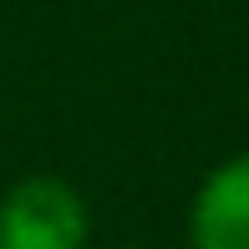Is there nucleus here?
<instances>
[{
  "label": "nucleus",
  "mask_w": 249,
  "mask_h": 249,
  "mask_svg": "<svg viewBox=\"0 0 249 249\" xmlns=\"http://www.w3.org/2000/svg\"><path fill=\"white\" fill-rule=\"evenodd\" d=\"M194 249H249V153L219 163L188 203Z\"/></svg>",
  "instance_id": "obj_2"
},
{
  "label": "nucleus",
  "mask_w": 249,
  "mask_h": 249,
  "mask_svg": "<svg viewBox=\"0 0 249 249\" xmlns=\"http://www.w3.org/2000/svg\"><path fill=\"white\" fill-rule=\"evenodd\" d=\"M87 198L66 178L31 173L0 198V249H87Z\"/></svg>",
  "instance_id": "obj_1"
}]
</instances>
